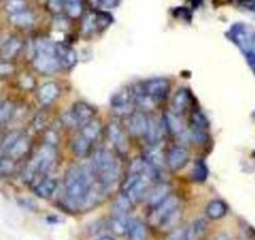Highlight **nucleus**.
<instances>
[{"instance_id":"obj_17","label":"nucleus","mask_w":255,"mask_h":240,"mask_svg":"<svg viewBox=\"0 0 255 240\" xmlns=\"http://www.w3.org/2000/svg\"><path fill=\"white\" fill-rule=\"evenodd\" d=\"M30 138H29L28 135L21 134L18 138V140H16L15 143H14V145L11 146L10 150L8 151V156L13 158L14 160H19V159H21L23 156H25L26 154H28V151L30 150Z\"/></svg>"},{"instance_id":"obj_33","label":"nucleus","mask_w":255,"mask_h":240,"mask_svg":"<svg viewBox=\"0 0 255 240\" xmlns=\"http://www.w3.org/2000/svg\"><path fill=\"white\" fill-rule=\"evenodd\" d=\"M97 30V14H88L83 21V33L85 35H90Z\"/></svg>"},{"instance_id":"obj_4","label":"nucleus","mask_w":255,"mask_h":240,"mask_svg":"<svg viewBox=\"0 0 255 240\" xmlns=\"http://www.w3.org/2000/svg\"><path fill=\"white\" fill-rule=\"evenodd\" d=\"M33 64L34 68L41 74H54L60 68L55 54V45L46 39H38L35 41V55Z\"/></svg>"},{"instance_id":"obj_10","label":"nucleus","mask_w":255,"mask_h":240,"mask_svg":"<svg viewBox=\"0 0 255 240\" xmlns=\"http://www.w3.org/2000/svg\"><path fill=\"white\" fill-rule=\"evenodd\" d=\"M189 161V153L184 146L175 145L169 150L168 158H166V164L169 169L173 171L181 170Z\"/></svg>"},{"instance_id":"obj_45","label":"nucleus","mask_w":255,"mask_h":240,"mask_svg":"<svg viewBox=\"0 0 255 240\" xmlns=\"http://www.w3.org/2000/svg\"><path fill=\"white\" fill-rule=\"evenodd\" d=\"M215 240H232L229 237H227V235H219V237L215 238Z\"/></svg>"},{"instance_id":"obj_24","label":"nucleus","mask_w":255,"mask_h":240,"mask_svg":"<svg viewBox=\"0 0 255 240\" xmlns=\"http://www.w3.org/2000/svg\"><path fill=\"white\" fill-rule=\"evenodd\" d=\"M165 125L166 129H168L170 133L175 134V135H183L185 133V126H184V123L181 121L180 117L175 113H169L165 117Z\"/></svg>"},{"instance_id":"obj_32","label":"nucleus","mask_w":255,"mask_h":240,"mask_svg":"<svg viewBox=\"0 0 255 240\" xmlns=\"http://www.w3.org/2000/svg\"><path fill=\"white\" fill-rule=\"evenodd\" d=\"M193 178L195 182L204 183L208 178V166L205 165L204 161L199 160L195 163L194 169H193Z\"/></svg>"},{"instance_id":"obj_29","label":"nucleus","mask_w":255,"mask_h":240,"mask_svg":"<svg viewBox=\"0 0 255 240\" xmlns=\"http://www.w3.org/2000/svg\"><path fill=\"white\" fill-rule=\"evenodd\" d=\"M90 149H92V141H89L83 135H79L73 141V151L79 158L87 156L90 153Z\"/></svg>"},{"instance_id":"obj_41","label":"nucleus","mask_w":255,"mask_h":240,"mask_svg":"<svg viewBox=\"0 0 255 240\" xmlns=\"http://www.w3.org/2000/svg\"><path fill=\"white\" fill-rule=\"evenodd\" d=\"M48 4L49 8L53 11H55V13H59L64 8L63 0H48Z\"/></svg>"},{"instance_id":"obj_38","label":"nucleus","mask_w":255,"mask_h":240,"mask_svg":"<svg viewBox=\"0 0 255 240\" xmlns=\"http://www.w3.org/2000/svg\"><path fill=\"white\" fill-rule=\"evenodd\" d=\"M65 10H67V14L70 16V18H78L80 16L83 11L82 3H74V4H68V5H64Z\"/></svg>"},{"instance_id":"obj_5","label":"nucleus","mask_w":255,"mask_h":240,"mask_svg":"<svg viewBox=\"0 0 255 240\" xmlns=\"http://www.w3.org/2000/svg\"><path fill=\"white\" fill-rule=\"evenodd\" d=\"M55 158L56 151L54 145H50L48 143L44 144L26 166L25 171H24V180L31 183L33 180H35L38 175L45 174L46 171L50 170L51 166L55 163Z\"/></svg>"},{"instance_id":"obj_39","label":"nucleus","mask_w":255,"mask_h":240,"mask_svg":"<svg viewBox=\"0 0 255 240\" xmlns=\"http://www.w3.org/2000/svg\"><path fill=\"white\" fill-rule=\"evenodd\" d=\"M61 120H63L64 125L68 126V128H73V126H77V121H75L74 115H73L72 110H70V112H68V113H65V114H64V117H63V119H61Z\"/></svg>"},{"instance_id":"obj_36","label":"nucleus","mask_w":255,"mask_h":240,"mask_svg":"<svg viewBox=\"0 0 255 240\" xmlns=\"http://www.w3.org/2000/svg\"><path fill=\"white\" fill-rule=\"evenodd\" d=\"M5 9L9 14H15L19 11L26 10L28 8H26L25 0H8Z\"/></svg>"},{"instance_id":"obj_19","label":"nucleus","mask_w":255,"mask_h":240,"mask_svg":"<svg viewBox=\"0 0 255 240\" xmlns=\"http://www.w3.org/2000/svg\"><path fill=\"white\" fill-rule=\"evenodd\" d=\"M58 189V180L55 178H46L41 180L34 189L36 197L41 199H49L54 195V193Z\"/></svg>"},{"instance_id":"obj_42","label":"nucleus","mask_w":255,"mask_h":240,"mask_svg":"<svg viewBox=\"0 0 255 240\" xmlns=\"http://www.w3.org/2000/svg\"><path fill=\"white\" fill-rule=\"evenodd\" d=\"M120 0H99V4L105 9L117 8L119 5Z\"/></svg>"},{"instance_id":"obj_35","label":"nucleus","mask_w":255,"mask_h":240,"mask_svg":"<svg viewBox=\"0 0 255 240\" xmlns=\"http://www.w3.org/2000/svg\"><path fill=\"white\" fill-rule=\"evenodd\" d=\"M15 170V160L10 156L0 159V174L1 175H10Z\"/></svg>"},{"instance_id":"obj_18","label":"nucleus","mask_w":255,"mask_h":240,"mask_svg":"<svg viewBox=\"0 0 255 240\" xmlns=\"http://www.w3.org/2000/svg\"><path fill=\"white\" fill-rule=\"evenodd\" d=\"M23 48V41L20 40L16 36H11L10 39L5 41L0 49V56L4 59V60H10L14 59L19 54V51Z\"/></svg>"},{"instance_id":"obj_31","label":"nucleus","mask_w":255,"mask_h":240,"mask_svg":"<svg viewBox=\"0 0 255 240\" xmlns=\"http://www.w3.org/2000/svg\"><path fill=\"white\" fill-rule=\"evenodd\" d=\"M15 113V105L9 100L0 103V124L8 123Z\"/></svg>"},{"instance_id":"obj_9","label":"nucleus","mask_w":255,"mask_h":240,"mask_svg":"<svg viewBox=\"0 0 255 240\" xmlns=\"http://www.w3.org/2000/svg\"><path fill=\"white\" fill-rule=\"evenodd\" d=\"M168 130L165 125V120L158 119L155 117H149L148 128H146L145 139L149 145H156L163 139L164 134Z\"/></svg>"},{"instance_id":"obj_21","label":"nucleus","mask_w":255,"mask_h":240,"mask_svg":"<svg viewBox=\"0 0 255 240\" xmlns=\"http://www.w3.org/2000/svg\"><path fill=\"white\" fill-rule=\"evenodd\" d=\"M59 88L55 83H45L43 87H40L38 92V98L40 100V103L43 105H49L55 100V98L58 97Z\"/></svg>"},{"instance_id":"obj_11","label":"nucleus","mask_w":255,"mask_h":240,"mask_svg":"<svg viewBox=\"0 0 255 240\" xmlns=\"http://www.w3.org/2000/svg\"><path fill=\"white\" fill-rule=\"evenodd\" d=\"M148 119L144 112H133L128 120V130L134 136H144L148 128Z\"/></svg>"},{"instance_id":"obj_2","label":"nucleus","mask_w":255,"mask_h":240,"mask_svg":"<svg viewBox=\"0 0 255 240\" xmlns=\"http://www.w3.org/2000/svg\"><path fill=\"white\" fill-rule=\"evenodd\" d=\"M93 168H94L97 180L99 182L103 190H109L114 187L120 175V165L114 154L107 149H99L94 153L93 158Z\"/></svg>"},{"instance_id":"obj_28","label":"nucleus","mask_w":255,"mask_h":240,"mask_svg":"<svg viewBox=\"0 0 255 240\" xmlns=\"http://www.w3.org/2000/svg\"><path fill=\"white\" fill-rule=\"evenodd\" d=\"M100 133H102V124L97 119L90 120L89 123L85 124L82 128V135L87 138L89 141H92V143L97 140Z\"/></svg>"},{"instance_id":"obj_34","label":"nucleus","mask_w":255,"mask_h":240,"mask_svg":"<svg viewBox=\"0 0 255 240\" xmlns=\"http://www.w3.org/2000/svg\"><path fill=\"white\" fill-rule=\"evenodd\" d=\"M20 135H21V133L18 130L10 131V133L6 134V135L3 138V140H1V145H0L1 146V150H4L5 153H8V151L10 150L11 146L14 145V143L18 140V138Z\"/></svg>"},{"instance_id":"obj_7","label":"nucleus","mask_w":255,"mask_h":240,"mask_svg":"<svg viewBox=\"0 0 255 240\" xmlns=\"http://www.w3.org/2000/svg\"><path fill=\"white\" fill-rule=\"evenodd\" d=\"M144 89L146 94L151 98L155 103L163 102L166 99L170 90V83L165 78H156V79H150L144 83Z\"/></svg>"},{"instance_id":"obj_23","label":"nucleus","mask_w":255,"mask_h":240,"mask_svg":"<svg viewBox=\"0 0 255 240\" xmlns=\"http://www.w3.org/2000/svg\"><path fill=\"white\" fill-rule=\"evenodd\" d=\"M207 217L212 220H219L228 213V205L223 200H212L207 205Z\"/></svg>"},{"instance_id":"obj_44","label":"nucleus","mask_w":255,"mask_h":240,"mask_svg":"<svg viewBox=\"0 0 255 240\" xmlns=\"http://www.w3.org/2000/svg\"><path fill=\"white\" fill-rule=\"evenodd\" d=\"M97 240H115L112 235H102V237L98 238Z\"/></svg>"},{"instance_id":"obj_40","label":"nucleus","mask_w":255,"mask_h":240,"mask_svg":"<svg viewBox=\"0 0 255 240\" xmlns=\"http://www.w3.org/2000/svg\"><path fill=\"white\" fill-rule=\"evenodd\" d=\"M14 72V67L8 62H0V75H9Z\"/></svg>"},{"instance_id":"obj_1","label":"nucleus","mask_w":255,"mask_h":240,"mask_svg":"<svg viewBox=\"0 0 255 240\" xmlns=\"http://www.w3.org/2000/svg\"><path fill=\"white\" fill-rule=\"evenodd\" d=\"M95 175L92 166H70L65 174V192L67 198L75 207H87L88 203L94 199Z\"/></svg>"},{"instance_id":"obj_27","label":"nucleus","mask_w":255,"mask_h":240,"mask_svg":"<svg viewBox=\"0 0 255 240\" xmlns=\"http://www.w3.org/2000/svg\"><path fill=\"white\" fill-rule=\"evenodd\" d=\"M130 240H146V228L143 222L139 219H131L129 229H128Z\"/></svg>"},{"instance_id":"obj_26","label":"nucleus","mask_w":255,"mask_h":240,"mask_svg":"<svg viewBox=\"0 0 255 240\" xmlns=\"http://www.w3.org/2000/svg\"><path fill=\"white\" fill-rule=\"evenodd\" d=\"M131 218L129 215H118L114 214V218L110 222V229L118 235H123L128 233L129 225H130Z\"/></svg>"},{"instance_id":"obj_15","label":"nucleus","mask_w":255,"mask_h":240,"mask_svg":"<svg viewBox=\"0 0 255 240\" xmlns=\"http://www.w3.org/2000/svg\"><path fill=\"white\" fill-rule=\"evenodd\" d=\"M208 223L207 220L199 218L189 225L188 229L184 233V240H202L207 234Z\"/></svg>"},{"instance_id":"obj_43","label":"nucleus","mask_w":255,"mask_h":240,"mask_svg":"<svg viewBox=\"0 0 255 240\" xmlns=\"http://www.w3.org/2000/svg\"><path fill=\"white\" fill-rule=\"evenodd\" d=\"M64 5H68V4H74V3H82V0H63Z\"/></svg>"},{"instance_id":"obj_25","label":"nucleus","mask_w":255,"mask_h":240,"mask_svg":"<svg viewBox=\"0 0 255 240\" xmlns=\"http://www.w3.org/2000/svg\"><path fill=\"white\" fill-rule=\"evenodd\" d=\"M9 20L11 24H14L15 26H20V28H26V26L33 25L34 21H35V16L31 11H29L28 9L23 11H19V13L10 14L9 16Z\"/></svg>"},{"instance_id":"obj_30","label":"nucleus","mask_w":255,"mask_h":240,"mask_svg":"<svg viewBox=\"0 0 255 240\" xmlns=\"http://www.w3.org/2000/svg\"><path fill=\"white\" fill-rule=\"evenodd\" d=\"M134 203L131 202L129 198L127 197L125 194H120V197L118 198L117 202H115L114 204V214H118V215H128L129 214V212L131 210V208H133Z\"/></svg>"},{"instance_id":"obj_12","label":"nucleus","mask_w":255,"mask_h":240,"mask_svg":"<svg viewBox=\"0 0 255 240\" xmlns=\"http://www.w3.org/2000/svg\"><path fill=\"white\" fill-rule=\"evenodd\" d=\"M74 119L77 121L78 128H83L85 124H88L90 120L94 119L95 109L90 104L84 102H78L73 105L72 109Z\"/></svg>"},{"instance_id":"obj_22","label":"nucleus","mask_w":255,"mask_h":240,"mask_svg":"<svg viewBox=\"0 0 255 240\" xmlns=\"http://www.w3.org/2000/svg\"><path fill=\"white\" fill-rule=\"evenodd\" d=\"M150 146L151 148L146 151L145 158L144 159H145L150 165H153L154 168L160 170L166 161L165 154H164L163 149H161L160 146H158V144H156V145H150Z\"/></svg>"},{"instance_id":"obj_37","label":"nucleus","mask_w":255,"mask_h":240,"mask_svg":"<svg viewBox=\"0 0 255 240\" xmlns=\"http://www.w3.org/2000/svg\"><path fill=\"white\" fill-rule=\"evenodd\" d=\"M113 23V18L110 14L105 13V11H100L97 13V28L100 30H104L105 28L110 25Z\"/></svg>"},{"instance_id":"obj_3","label":"nucleus","mask_w":255,"mask_h":240,"mask_svg":"<svg viewBox=\"0 0 255 240\" xmlns=\"http://www.w3.org/2000/svg\"><path fill=\"white\" fill-rule=\"evenodd\" d=\"M228 36L237 44L255 74V30L245 24H235L230 28Z\"/></svg>"},{"instance_id":"obj_16","label":"nucleus","mask_w":255,"mask_h":240,"mask_svg":"<svg viewBox=\"0 0 255 240\" xmlns=\"http://www.w3.org/2000/svg\"><path fill=\"white\" fill-rule=\"evenodd\" d=\"M190 100H191V95L189 89H179L178 92L175 93L173 98V102H171V109H173V113L175 114L180 115L188 109L189 104H190Z\"/></svg>"},{"instance_id":"obj_6","label":"nucleus","mask_w":255,"mask_h":240,"mask_svg":"<svg viewBox=\"0 0 255 240\" xmlns=\"http://www.w3.org/2000/svg\"><path fill=\"white\" fill-rule=\"evenodd\" d=\"M134 104L135 103H134L133 89H129V88L118 90L112 98L113 110L119 115L131 114L134 110Z\"/></svg>"},{"instance_id":"obj_8","label":"nucleus","mask_w":255,"mask_h":240,"mask_svg":"<svg viewBox=\"0 0 255 240\" xmlns=\"http://www.w3.org/2000/svg\"><path fill=\"white\" fill-rule=\"evenodd\" d=\"M179 208V198L176 195H169L166 199H164L163 202L159 205H156L155 208H153V212H151V220H153L155 224L160 225L174 210H176Z\"/></svg>"},{"instance_id":"obj_13","label":"nucleus","mask_w":255,"mask_h":240,"mask_svg":"<svg viewBox=\"0 0 255 240\" xmlns=\"http://www.w3.org/2000/svg\"><path fill=\"white\" fill-rule=\"evenodd\" d=\"M55 54L61 68L70 69V68H73L77 64V51H75L72 46L67 45V44H56Z\"/></svg>"},{"instance_id":"obj_14","label":"nucleus","mask_w":255,"mask_h":240,"mask_svg":"<svg viewBox=\"0 0 255 240\" xmlns=\"http://www.w3.org/2000/svg\"><path fill=\"white\" fill-rule=\"evenodd\" d=\"M108 136H109L110 141H112L113 145L115 146V149L122 153H125L128 150V140L127 136H125L124 130H123L122 126L118 123L113 121L108 126Z\"/></svg>"},{"instance_id":"obj_20","label":"nucleus","mask_w":255,"mask_h":240,"mask_svg":"<svg viewBox=\"0 0 255 240\" xmlns=\"http://www.w3.org/2000/svg\"><path fill=\"white\" fill-rule=\"evenodd\" d=\"M170 193V185L168 183H159L156 187L151 189L150 194H149L148 203L151 208H155L156 205L160 204L164 199L169 197Z\"/></svg>"}]
</instances>
